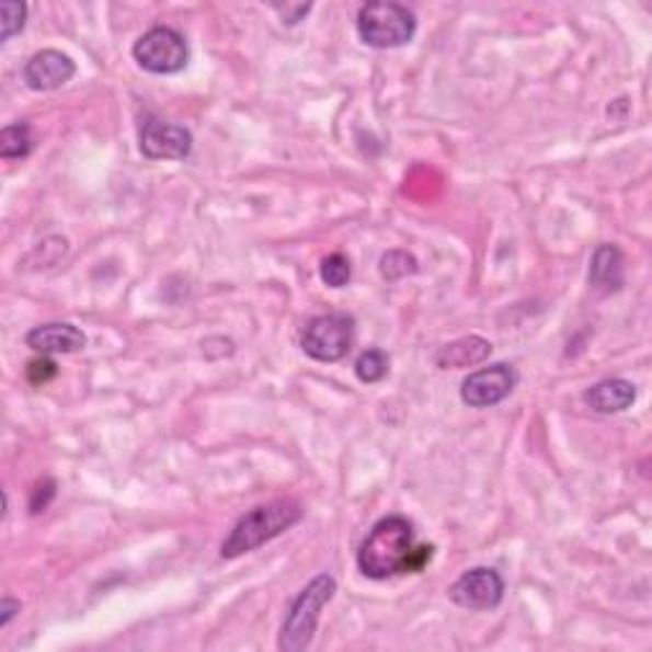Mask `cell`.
Wrapping results in <instances>:
<instances>
[{"mask_svg":"<svg viewBox=\"0 0 652 652\" xmlns=\"http://www.w3.org/2000/svg\"><path fill=\"white\" fill-rule=\"evenodd\" d=\"M413 525L403 515L382 517L359 546L357 565L367 579H390L408 571L413 553Z\"/></svg>","mask_w":652,"mask_h":652,"instance_id":"obj_1","label":"cell"},{"mask_svg":"<svg viewBox=\"0 0 652 652\" xmlns=\"http://www.w3.org/2000/svg\"><path fill=\"white\" fill-rule=\"evenodd\" d=\"M301 505L290 500H276L268 502V505L250 510L248 515L240 517L238 525H235L222 544V559H238L242 553L255 551V548L265 546L268 540L278 538L281 533L294 528L301 521Z\"/></svg>","mask_w":652,"mask_h":652,"instance_id":"obj_2","label":"cell"},{"mask_svg":"<svg viewBox=\"0 0 652 652\" xmlns=\"http://www.w3.org/2000/svg\"><path fill=\"white\" fill-rule=\"evenodd\" d=\"M336 592V581L329 573H321L296 596L290 604L286 619H283L278 648L283 652H301L311 645L313 632H317L321 609L332 602Z\"/></svg>","mask_w":652,"mask_h":652,"instance_id":"obj_3","label":"cell"},{"mask_svg":"<svg viewBox=\"0 0 652 652\" xmlns=\"http://www.w3.org/2000/svg\"><path fill=\"white\" fill-rule=\"evenodd\" d=\"M357 31L373 49H398L415 36V15L400 3H367L359 8Z\"/></svg>","mask_w":652,"mask_h":652,"instance_id":"obj_4","label":"cell"},{"mask_svg":"<svg viewBox=\"0 0 652 652\" xmlns=\"http://www.w3.org/2000/svg\"><path fill=\"white\" fill-rule=\"evenodd\" d=\"M355 342V319L347 313H324L304 329L301 347L317 363H340Z\"/></svg>","mask_w":652,"mask_h":652,"instance_id":"obj_5","label":"cell"},{"mask_svg":"<svg viewBox=\"0 0 652 652\" xmlns=\"http://www.w3.org/2000/svg\"><path fill=\"white\" fill-rule=\"evenodd\" d=\"M133 59L151 75H176L188 65L186 38L169 26H156L133 46Z\"/></svg>","mask_w":652,"mask_h":652,"instance_id":"obj_6","label":"cell"},{"mask_svg":"<svg viewBox=\"0 0 652 652\" xmlns=\"http://www.w3.org/2000/svg\"><path fill=\"white\" fill-rule=\"evenodd\" d=\"M502 596H505V581L497 571L487 569V565H477V569L461 573L449 588V599L457 607L474 611L494 609L502 602Z\"/></svg>","mask_w":652,"mask_h":652,"instance_id":"obj_7","label":"cell"},{"mask_svg":"<svg viewBox=\"0 0 652 652\" xmlns=\"http://www.w3.org/2000/svg\"><path fill=\"white\" fill-rule=\"evenodd\" d=\"M194 138L184 125L167 121H146L140 128V151L151 161H184L192 153Z\"/></svg>","mask_w":652,"mask_h":652,"instance_id":"obj_8","label":"cell"},{"mask_svg":"<svg viewBox=\"0 0 652 652\" xmlns=\"http://www.w3.org/2000/svg\"><path fill=\"white\" fill-rule=\"evenodd\" d=\"M517 375L510 365H492L471 373L461 382V400L469 408H492L505 400L513 392Z\"/></svg>","mask_w":652,"mask_h":652,"instance_id":"obj_9","label":"cell"},{"mask_svg":"<svg viewBox=\"0 0 652 652\" xmlns=\"http://www.w3.org/2000/svg\"><path fill=\"white\" fill-rule=\"evenodd\" d=\"M77 72L75 61L57 49H44L34 54L23 67V82L36 92L59 90L61 84H67Z\"/></svg>","mask_w":652,"mask_h":652,"instance_id":"obj_10","label":"cell"},{"mask_svg":"<svg viewBox=\"0 0 652 652\" xmlns=\"http://www.w3.org/2000/svg\"><path fill=\"white\" fill-rule=\"evenodd\" d=\"M26 344L38 355H72V352L84 350L88 336L82 329L65 321H54V324H42L31 329L26 334Z\"/></svg>","mask_w":652,"mask_h":652,"instance_id":"obj_11","label":"cell"},{"mask_svg":"<svg viewBox=\"0 0 652 652\" xmlns=\"http://www.w3.org/2000/svg\"><path fill=\"white\" fill-rule=\"evenodd\" d=\"M634 398H638V390L622 377H609L584 392L586 405H592L596 413H622L634 403Z\"/></svg>","mask_w":652,"mask_h":652,"instance_id":"obj_12","label":"cell"},{"mask_svg":"<svg viewBox=\"0 0 652 652\" xmlns=\"http://www.w3.org/2000/svg\"><path fill=\"white\" fill-rule=\"evenodd\" d=\"M492 355V344L482 336H461L457 342L444 344L436 352V365L442 370H465V367L482 365Z\"/></svg>","mask_w":652,"mask_h":652,"instance_id":"obj_13","label":"cell"},{"mask_svg":"<svg viewBox=\"0 0 652 652\" xmlns=\"http://www.w3.org/2000/svg\"><path fill=\"white\" fill-rule=\"evenodd\" d=\"M588 281L594 288L611 294L625 283V258L615 245L596 248L592 258V268H588Z\"/></svg>","mask_w":652,"mask_h":652,"instance_id":"obj_14","label":"cell"},{"mask_svg":"<svg viewBox=\"0 0 652 652\" xmlns=\"http://www.w3.org/2000/svg\"><path fill=\"white\" fill-rule=\"evenodd\" d=\"M34 151V130L28 123L5 125L0 133V156L3 159H26Z\"/></svg>","mask_w":652,"mask_h":652,"instance_id":"obj_15","label":"cell"},{"mask_svg":"<svg viewBox=\"0 0 652 652\" xmlns=\"http://www.w3.org/2000/svg\"><path fill=\"white\" fill-rule=\"evenodd\" d=\"M388 370H390V357L385 355L382 350H367L357 357V363H355L357 377L367 385L380 382L382 377L388 375Z\"/></svg>","mask_w":652,"mask_h":652,"instance_id":"obj_16","label":"cell"},{"mask_svg":"<svg viewBox=\"0 0 652 652\" xmlns=\"http://www.w3.org/2000/svg\"><path fill=\"white\" fill-rule=\"evenodd\" d=\"M419 271V261L413 255L403 253V250H392L380 258V273L385 281H400L405 276H413Z\"/></svg>","mask_w":652,"mask_h":652,"instance_id":"obj_17","label":"cell"},{"mask_svg":"<svg viewBox=\"0 0 652 652\" xmlns=\"http://www.w3.org/2000/svg\"><path fill=\"white\" fill-rule=\"evenodd\" d=\"M352 278V265L342 253L329 255L324 263H321V281L327 283L329 288H344Z\"/></svg>","mask_w":652,"mask_h":652,"instance_id":"obj_18","label":"cell"},{"mask_svg":"<svg viewBox=\"0 0 652 652\" xmlns=\"http://www.w3.org/2000/svg\"><path fill=\"white\" fill-rule=\"evenodd\" d=\"M26 11L28 8L23 3H13V0H8V3L0 5V13H3V42L8 38H13L15 34H21L23 26H26Z\"/></svg>","mask_w":652,"mask_h":652,"instance_id":"obj_19","label":"cell"},{"mask_svg":"<svg viewBox=\"0 0 652 652\" xmlns=\"http://www.w3.org/2000/svg\"><path fill=\"white\" fill-rule=\"evenodd\" d=\"M54 494H57V484H54V479H44V482H38L34 490H31V500H28L31 515L44 513V510L49 507Z\"/></svg>","mask_w":652,"mask_h":652,"instance_id":"obj_20","label":"cell"},{"mask_svg":"<svg viewBox=\"0 0 652 652\" xmlns=\"http://www.w3.org/2000/svg\"><path fill=\"white\" fill-rule=\"evenodd\" d=\"M26 375L34 385H44L46 380H52V377L57 375V365H54L52 359H46V357L34 359V363H28Z\"/></svg>","mask_w":652,"mask_h":652,"instance_id":"obj_21","label":"cell"},{"mask_svg":"<svg viewBox=\"0 0 652 652\" xmlns=\"http://www.w3.org/2000/svg\"><path fill=\"white\" fill-rule=\"evenodd\" d=\"M15 611H21V602L3 596V602H0V627H8V622L15 617Z\"/></svg>","mask_w":652,"mask_h":652,"instance_id":"obj_22","label":"cell"}]
</instances>
